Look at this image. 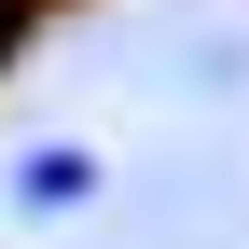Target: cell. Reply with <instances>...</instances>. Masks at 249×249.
<instances>
[{"instance_id":"6da1fadb","label":"cell","mask_w":249,"mask_h":249,"mask_svg":"<svg viewBox=\"0 0 249 249\" xmlns=\"http://www.w3.org/2000/svg\"><path fill=\"white\" fill-rule=\"evenodd\" d=\"M70 194H97V166H83V152H42V166H14V208H70Z\"/></svg>"}]
</instances>
